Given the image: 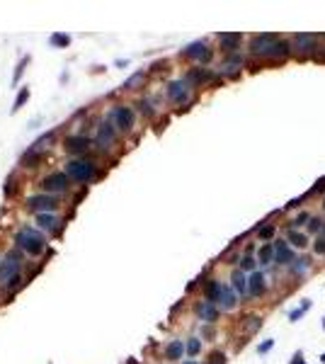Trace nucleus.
<instances>
[{
	"label": "nucleus",
	"instance_id": "nucleus-1",
	"mask_svg": "<svg viewBox=\"0 0 325 364\" xmlns=\"http://www.w3.org/2000/svg\"><path fill=\"white\" fill-rule=\"evenodd\" d=\"M15 245L25 252V255L37 257V255H41V252L46 250V238H44V233H41L39 228L22 226V228L15 233Z\"/></svg>",
	"mask_w": 325,
	"mask_h": 364
},
{
	"label": "nucleus",
	"instance_id": "nucleus-2",
	"mask_svg": "<svg viewBox=\"0 0 325 364\" xmlns=\"http://www.w3.org/2000/svg\"><path fill=\"white\" fill-rule=\"evenodd\" d=\"M22 265H25V252L20 248L5 252V257L0 260V289H5L17 277H22Z\"/></svg>",
	"mask_w": 325,
	"mask_h": 364
},
{
	"label": "nucleus",
	"instance_id": "nucleus-3",
	"mask_svg": "<svg viewBox=\"0 0 325 364\" xmlns=\"http://www.w3.org/2000/svg\"><path fill=\"white\" fill-rule=\"evenodd\" d=\"M66 175L78 185H90L97 177V163L90 158H70L66 160Z\"/></svg>",
	"mask_w": 325,
	"mask_h": 364
},
{
	"label": "nucleus",
	"instance_id": "nucleus-4",
	"mask_svg": "<svg viewBox=\"0 0 325 364\" xmlns=\"http://www.w3.org/2000/svg\"><path fill=\"white\" fill-rule=\"evenodd\" d=\"M107 119L112 124L117 126V131H124V134H129L136 124V112L131 105H114L112 110H109Z\"/></svg>",
	"mask_w": 325,
	"mask_h": 364
},
{
	"label": "nucleus",
	"instance_id": "nucleus-5",
	"mask_svg": "<svg viewBox=\"0 0 325 364\" xmlns=\"http://www.w3.org/2000/svg\"><path fill=\"white\" fill-rule=\"evenodd\" d=\"M70 177L66 175V170H56V172H49L46 177H41L39 187L44 190V195H63L70 190Z\"/></svg>",
	"mask_w": 325,
	"mask_h": 364
},
{
	"label": "nucleus",
	"instance_id": "nucleus-6",
	"mask_svg": "<svg viewBox=\"0 0 325 364\" xmlns=\"http://www.w3.org/2000/svg\"><path fill=\"white\" fill-rule=\"evenodd\" d=\"M117 139H119V131H117V126L112 124L109 119H102L100 124H97V134H95V146L100 151H112L114 146H117Z\"/></svg>",
	"mask_w": 325,
	"mask_h": 364
},
{
	"label": "nucleus",
	"instance_id": "nucleus-7",
	"mask_svg": "<svg viewBox=\"0 0 325 364\" xmlns=\"http://www.w3.org/2000/svg\"><path fill=\"white\" fill-rule=\"evenodd\" d=\"M25 207H27L29 211H34V214L39 216V214H54V211L61 207V202H58L54 195H44V192H41V195L27 197Z\"/></svg>",
	"mask_w": 325,
	"mask_h": 364
},
{
	"label": "nucleus",
	"instance_id": "nucleus-8",
	"mask_svg": "<svg viewBox=\"0 0 325 364\" xmlns=\"http://www.w3.org/2000/svg\"><path fill=\"white\" fill-rule=\"evenodd\" d=\"M168 100L170 102H175V105H190L192 102V85L185 80V78H180V80H173V83H168Z\"/></svg>",
	"mask_w": 325,
	"mask_h": 364
},
{
	"label": "nucleus",
	"instance_id": "nucleus-9",
	"mask_svg": "<svg viewBox=\"0 0 325 364\" xmlns=\"http://www.w3.org/2000/svg\"><path fill=\"white\" fill-rule=\"evenodd\" d=\"M93 143H95V141L83 136V134H73V136H66L63 148H66L70 155H75V158H85V153L93 148Z\"/></svg>",
	"mask_w": 325,
	"mask_h": 364
},
{
	"label": "nucleus",
	"instance_id": "nucleus-10",
	"mask_svg": "<svg viewBox=\"0 0 325 364\" xmlns=\"http://www.w3.org/2000/svg\"><path fill=\"white\" fill-rule=\"evenodd\" d=\"M182 58H190V61H199V63H206L211 58V49L206 46V42H192L187 44L182 51H180Z\"/></svg>",
	"mask_w": 325,
	"mask_h": 364
},
{
	"label": "nucleus",
	"instance_id": "nucleus-11",
	"mask_svg": "<svg viewBox=\"0 0 325 364\" xmlns=\"http://www.w3.org/2000/svg\"><path fill=\"white\" fill-rule=\"evenodd\" d=\"M61 219L56 216V214H39L37 216V228H39L41 233H46V236H54L61 231Z\"/></svg>",
	"mask_w": 325,
	"mask_h": 364
},
{
	"label": "nucleus",
	"instance_id": "nucleus-12",
	"mask_svg": "<svg viewBox=\"0 0 325 364\" xmlns=\"http://www.w3.org/2000/svg\"><path fill=\"white\" fill-rule=\"evenodd\" d=\"M274 42H277V34H255V37L250 39V54L262 58V54H265Z\"/></svg>",
	"mask_w": 325,
	"mask_h": 364
},
{
	"label": "nucleus",
	"instance_id": "nucleus-13",
	"mask_svg": "<svg viewBox=\"0 0 325 364\" xmlns=\"http://www.w3.org/2000/svg\"><path fill=\"white\" fill-rule=\"evenodd\" d=\"M146 83H148V73L146 70H136V73H131L122 83V90L124 93H136V90L146 87Z\"/></svg>",
	"mask_w": 325,
	"mask_h": 364
},
{
	"label": "nucleus",
	"instance_id": "nucleus-14",
	"mask_svg": "<svg viewBox=\"0 0 325 364\" xmlns=\"http://www.w3.org/2000/svg\"><path fill=\"white\" fill-rule=\"evenodd\" d=\"M250 275H245L243 269L238 267V269H233V275H230V282H233V292L240 296H250Z\"/></svg>",
	"mask_w": 325,
	"mask_h": 364
},
{
	"label": "nucleus",
	"instance_id": "nucleus-15",
	"mask_svg": "<svg viewBox=\"0 0 325 364\" xmlns=\"http://www.w3.org/2000/svg\"><path fill=\"white\" fill-rule=\"evenodd\" d=\"M315 42H318V37L315 34H294V39H291V46L301 51V54H311L313 49H315Z\"/></svg>",
	"mask_w": 325,
	"mask_h": 364
},
{
	"label": "nucleus",
	"instance_id": "nucleus-16",
	"mask_svg": "<svg viewBox=\"0 0 325 364\" xmlns=\"http://www.w3.org/2000/svg\"><path fill=\"white\" fill-rule=\"evenodd\" d=\"M194 311H197V316H199L204 323H216L218 321V306L216 304H211V301H206V299L199 301Z\"/></svg>",
	"mask_w": 325,
	"mask_h": 364
},
{
	"label": "nucleus",
	"instance_id": "nucleus-17",
	"mask_svg": "<svg viewBox=\"0 0 325 364\" xmlns=\"http://www.w3.org/2000/svg\"><path fill=\"white\" fill-rule=\"evenodd\" d=\"M274 262L286 265V267H291L296 262V260H294V252H291V248L286 245L284 240H277V243H274Z\"/></svg>",
	"mask_w": 325,
	"mask_h": 364
},
{
	"label": "nucleus",
	"instance_id": "nucleus-18",
	"mask_svg": "<svg viewBox=\"0 0 325 364\" xmlns=\"http://www.w3.org/2000/svg\"><path fill=\"white\" fill-rule=\"evenodd\" d=\"M240 42H243V34L238 32H226V34H218V44L226 54H233L235 49H240Z\"/></svg>",
	"mask_w": 325,
	"mask_h": 364
},
{
	"label": "nucleus",
	"instance_id": "nucleus-19",
	"mask_svg": "<svg viewBox=\"0 0 325 364\" xmlns=\"http://www.w3.org/2000/svg\"><path fill=\"white\" fill-rule=\"evenodd\" d=\"M185 354H187V345H185L182 340H170V342L165 345V359H168V362H180Z\"/></svg>",
	"mask_w": 325,
	"mask_h": 364
},
{
	"label": "nucleus",
	"instance_id": "nucleus-20",
	"mask_svg": "<svg viewBox=\"0 0 325 364\" xmlns=\"http://www.w3.org/2000/svg\"><path fill=\"white\" fill-rule=\"evenodd\" d=\"M289 51H291V44L277 39V42L272 44L270 49L262 54V58H286V56H289Z\"/></svg>",
	"mask_w": 325,
	"mask_h": 364
},
{
	"label": "nucleus",
	"instance_id": "nucleus-21",
	"mask_svg": "<svg viewBox=\"0 0 325 364\" xmlns=\"http://www.w3.org/2000/svg\"><path fill=\"white\" fill-rule=\"evenodd\" d=\"M218 306L223 308V311H233L235 304H238V299H235V292H233V287H221V294H218Z\"/></svg>",
	"mask_w": 325,
	"mask_h": 364
},
{
	"label": "nucleus",
	"instance_id": "nucleus-22",
	"mask_svg": "<svg viewBox=\"0 0 325 364\" xmlns=\"http://www.w3.org/2000/svg\"><path fill=\"white\" fill-rule=\"evenodd\" d=\"M248 282H250V296L258 299V296H262L267 292V284H265V275H262V272H253Z\"/></svg>",
	"mask_w": 325,
	"mask_h": 364
},
{
	"label": "nucleus",
	"instance_id": "nucleus-23",
	"mask_svg": "<svg viewBox=\"0 0 325 364\" xmlns=\"http://www.w3.org/2000/svg\"><path fill=\"white\" fill-rule=\"evenodd\" d=\"M214 78V73H209L206 68H192L187 75H185V80L194 87V85H202V83H206V80H211Z\"/></svg>",
	"mask_w": 325,
	"mask_h": 364
},
{
	"label": "nucleus",
	"instance_id": "nucleus-24",
	"mask_svg": "<svg viewBox=\"0 0 325 364\" xmlns=\"http://www.w3.org/2000/svg\"><path fill=\"white\" fill-rule=\"evenodd\" d=\"M221 282L218 280H209L204 284V296H206V301H211V304H216L218 301V294H221Z\"/></svg>",
	"mask_w": 325,
	"mask_h": 364
},
{
	"label": "nucleus",
	"instance_id": "nucleus-25",
	"mask_svg": "<svg viewBox=\"0 0 325 364\" xmlns=\"http://www.w3.org/2000/svg\"><path fill=\"white\" fill-rule=\"evenodd\" d=\"M56 141V131H49V134H44V136H39V139L32 143V148L34 151H39V153H44V151H49L51 148V143Z\"/></svg>",
	"mask_w": 325,
	"mask_h": 364
},
{
	"label": "nucleus",
	"instance_id": "nucleus-26",
	"mask_svg": "<svg viewBox=\"0 0 325 364\" xmlns=\"http://www.w3.org/2000/svg\"><path fill=\"white\" fill-rule=\"evenodd\" d=\"M41 160H44V153L34 151V148H27V153L22 155V168H37Z\"/></svg>",
	"mask_w": 325,
	"mask_h": 364
},
{
	"label": "nucleus",
	"instance_id": "nucleus-27",
	"mask_svg": "<svg viewBox=\"0 0 325 364\" xmlns=\"http://www.w3.org/2000/svg\"><path fill=\"white\" fill-rule=\"evenodd\" d=\"M262 328V318L260 316H245L243 318V333L245 335H255Z\"/></svg>",
	"mask_w": 325,
	"mask_h": 364
},
{
	"label": "nucleus",
	"instance_id": "nucleus-28",
	"mask_svg": "<svg viewBox=\"0 0 325 364\" xmlns=\"http://www.w3.org/2000/svg\"><path fill=\"white\" fill-rule=\"evenodd\" d=\"M70 34H66V32H54L51 37H49V44L54 46V49H66V46H70Z\"/></svg>",
	"mask_w": 325,
	"mask_h": 364
},
{
	"label": "nucleus",
	"instance_id": "nucleus-29",
	"mask_svg": "<svg viewBox=\"0 0 325 364\" xmlns=\"http://www.w3.org/2000/svg\"><path fill=\"white\" fill-rule=\"evenodd\" d=\"M258 262L260 265H270L274 262V243H265L258 252Z\"/></svg>",
	"mask_w": 325,
	"mask_h": 364
},
{
	"label": "nucleus",
	"instance_id": "nucleus-30",
	"mask_svg": "<svg viewBox=\"0 0 325 364\" xmlns=\"http://www.w3.org/2000/svg\"><path fill=\"white\" fill-rule=\"evenodd\" d=\"M286 240L291 245H296V248H306L308 245V236L301 233V231H286Z\"/></svg>",
	"mask_w": 325,
	"mask_h": 364
},
{
	"label": "nucleus",
	"instance_id": "nucleus-31",
	"mask_svg": "<svg viewBox=\"0 0 325 364\" xmlns=\"http://www.w3.org/2000/svg\"><path fill=\"white\" fill-rule=\"evenodd\" d=\"M29 95H32V93H29L27 85H25V87H20V93H17V98H15V102H13V114H15V112H20V110H22V107L27 105Z\"/></svg>",
	"mask_w": 325,
	"mask_h": 364
},
{
	"label": "nucleus",
	"instance_id": "nucleus-32",
	"mask_svg": "<svg viewBox=\"0 0 325 364\" xmlns=\"http://www.w3.org/2000/svg\"><path fill=\"white\" fill-rule=\"evenodd\" d=\"M274 233H277L274 224H270V221H262V224H258V236L262 240H267V243H270V240L274 238Z\"/></svg>",
	"mask_w": 325,
	"mask_h": 364
},
{
	"label": "nucleus",
	"instance_id": "nucleus-33",
	"mask_svg": "<svg viewBox=\"0 0 325 364\" xmlns=\"http://www.w3.org/2000/svg\"><path fill=\"white\" fill-rule=\"evenodd\" d=\"M17 187H20V185H17V175H8V177H5V182H3V195L5 197H15L17 195Z\"/></svg>",
	"mask_w": 325,
	"mask_h": 364
},
{
	"label": "nucleus",
	"instance_id": "nucleus-34",
	"mask_svg": "<svg viewBox=\"0 0 325 364\" xmlns=\"http://www.w3.org/2000/svg\"><path fill=\"white\" fill-rule=\"evenodd\" d=\"M258 260L255 257H250V255H243L240 257V269H243L245 275H253V272H258Z\"/></svg>",
	"mask_w": 325,
	"mask_h": 364
},
{
	"label": "nucleus",
	"instance_id": "nucleus-35",
	"mask_svg": "<svg viewBox=\"0 0 325 364\" xmlns=\"http://www.w3.org/2000/svg\"><path fill=\"white\" fill-rule=\"evenodd\" d=\"M308 308H311V299H303V301H301V306L294 308V311L289 313V321H291V323H296L298 318H301V316H303V313L308 311Z\"/></svg>",
	"mask_w": 325,
	"mask_h": 364
},
{
	"label": "nucleus",
	"instance_id": "nucleus-36",
	"mask_svg": "<svg viewBox=\"0 0 325 364\" xmlns=\"http://www.w3.org/2000/svg\"><path fill=\"white\" fill-rule=\"evenodd\" d=\"M185 345H187V354H190V357H197V354L202 352V340H199V337H190Z\"/></svg>",
	"mask_w": 325,
	"mask_h": 364
},
{
	"label": "nucleus",
	"instance_id": "nucleus-37",
	"mask_svg": "<svg viewBox=\"0 0 325 364\" xmlns=\"http://www.w3.org/2000/svg\"><path fill=\"white\" fill-rule=\"evenodd\" d=\"M29 63V56H22L20 58V63H17V68H15V75H13V85H17L20 80H22V73H25V68H27Z\"/></svg>",
	"mask_w": 325,
	"mask_h": 364
},
{
	"label": "nucleus",
	"instance_id": "nucleus-38",
	"mask_svg": "<svg viewBox=\"0 0 325 364\" xmlns=\"http://www.w3.org/2000/svg\"><path fill=\"white\" fill-rule=\"evenodd\" d=\"M228 359H226V352H221V350H214L209 357H206V364H226Z\"/></svg>",
	"mask_w": 325,
	"mask_h": 364
},
{
	"label": "nucleus",
	"instance_id": "nucleus-39",
	"mask_svg": "<svg viewBox=\"0 0 325 364\" xmlns=\"http://www.w3.org/2000/svg\"><path fill=\"white\" fill-rule=\"evenodd\" d=\"M308 221H311V216H308V214H306V211H303V214H298L296 219H294V221H291V224H289V228H286V231H296L298 226L308 224Z\"/></svg>",
	"mask_w": 325,
	"mask_h": 364
},
{
	"label": "nucleus",
	"instance_id": "nucleus-40",
	"mask_svg": "<svg viewBox=\"0 0 325 364\" xmlns=\"http://www.w3.org/2000/svg\"><path fill=\"white\" fill-rule=\"evenodd\" d=\"M136 107H138V112L146 114V117H153V114H155V110H153V105H150L148 100H138Z\"/></svg>",
	"mask_w": 325,
	"mask_h": 364
},
{
	"label": "nucleus",
	"instance_id": "nucleus-41",
	"mask_svg": "<svg viewBox=\"0 0 325 364\" xmlns=\"http://www.w3.org/2000/svg\"><path fill=\"white\" fill-rule=\"evenodd\" d=\"M308 267H311V260L303 257V260H296V262L291 265V272H294V275H301V272H306Z\"/></svg>",
	"mask_w": 325,
	"mask_h": 364
},
{
	"label": "nucleus",
	"instance_id": "nucleus-42",
	"mask_svg": "<svg viewBox=\"0 0 325 364\" xmlns=\"http://www.w3.org/2000/svg\"><path fill=\"white\" fill-rule=\"evenodd\" d=\"M313 250L318 252V255H325V236H320V238L315 240V245H313Z\"/></svg>",
	"mask_w": 325,
	"mask_h": 364
},
{
	"label": "nucleus",
	"instance_id": "nucleus-43",
	"mask_svg": "<svg viewBox=\"0 0 325 364\" xmlns=\"http://www.w3.org/2000/svg\"><path fill=\"white\" fill-rule=\"evenodd\" d=\"M320 224H323V219H311V221H308V231H311V233H318V231H320Z\"/></svg>",
	"mask_w": 325,
	"mask_h": 364
},
{
	"label": "nucleus",
	"instance_id": "nucleus-44",
	"mask_svg": "<svg viewBox=\"0 0 325 364\" xmlns=\"http://www.w3.org/2000/svg\"><path fill=\"white\" fill-rule=\"evenodd\" d=\"M272 347H274V340H267V342H262V345L258 347V354H267Z\"/></svg>",
	"mask_w": 325,
	"mask_h": 364
},
{
	"label": "nucleus",
	"instance_id": "nucleus-45",
	"mask_svg": "<svg viewBox=\"0 0 325 364\" xmlns=\"http://www.w3.org/2000/svg\"><path fill=\"white\" fill-rule=\"evenodd\" d=\"M165 66H168V61H155V63L150 66V70H153V73H160V70H165Z\"/></svg>",
	"mask_w": 325,
	"mask_h": 364
},
{
	"label": "nucleus",
	"instance_id": "nucleus-46",
	"mask_svg": "<svg viewBox=\"0 0 325 364\" xmlns=\"http://www.w3.org/2000/svg\"><path fill=\"white\" fill-rule=\"evenodd\" d=\"M291 364H303V352L298 350L296 354H294V362H291Z\"/></svg>",
	"mask_w": 325,
	"mask_h": 364
},
{
	"label": "nucleus",
	"instance_id": "nucleus-47",
	"mask_svg": "<svg viewBox=\"0 0 325 364\" xmlns=\"http://www.w3.org/2000/svg\"><path fill=\"white\" fill-rule=\"evenodd\" d=\"M320 359H323V364H325V352H323V357H320Z\"/></svg>",
	"mask_w": 325,
	"mask_h": 364
},
{
	"label": "nucleus",
	"instance_id": "nucleus-48",
	"mask_svg": "<svg viewBox=\"0 0 325 364\" xmlns=\"http://www.w3.org/2000/svg\"><path fill=\"white\" fill-rule=\"evenodd\" d=\"M323 330H325V318H323Z\"/></svg>",
	"mask_w": 325,
	"mask_h": 364
},
{
	"label": "nucleus",
	"instance_id": "nucleus-49",
	"mask_svg": "<svg viewBox=\"0 0 325 364\" xmlns=\"http://www.w3.org/2000/svg\"><path fill=\"white\" fill-rule=\"evenodd\" d=\"M187 364H197V362H187Z\"/></svg>",
	"mask_w": 325,
	"mask_h": 364
}]
</instances>
